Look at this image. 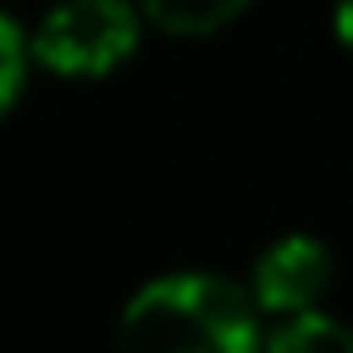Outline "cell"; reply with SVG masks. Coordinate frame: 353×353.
Returning a JSON list of instances; mask_svg holds the SVG:
<instances>
[{
	"mask_svg": "<svg viewBox=\"0 0 353 353\" xmlns=\"http://www.w3.org/2000/svg\"><path fill=\"white\" fill-rule=\"evenodd\" d=\"M261 307L210 272L139 287L118 318V353H261Z\"/></svg>",
	"mask_w": 353,
	"mask_h": 353,
	"instance_id": "obj_1",
	"label": "cell"
},
{
	"mask_svg": "<svg viewBox=\"0 0 353 353\" xmlns=\"http://www.w3.org/2000/svg\"><path fill=\"white\" fill-rule=\"evenodd\" d=\"M139 46V6L128 0H57L31 31V57L57 77H108Z\"/></svg>",
	"mask_w": 353,
	"mask_h": 353,
	"instance_id": "obj_2",
	"label": "cell"
},
{
	"mask_svg": "<svg viewBox=\"0 0 353 353\" xmlns=\"http://www.w3.org/2000/svg\"><path fill=\"white\" fill-rule=\"evenodd\" d=\"M327 287H333V251L318 236H282L251 266V302L272 318L318 312Z\"/></svg>",
	"mask_w": 353,
	"mask_h": 353,
	"instance_id": "obj_3",
	"label": "cell"
},
{
	"mask_svg": "<svg viewBox=\"0 0 353 353\" xmlns=\"http://www.w3.org/2000/svg\"><path fill=\"white\" fill-rule=\"evenodd\" d=\"M133 6L169 36H210L236 21L251 0H133Z\"/></svg>",
	"mask_w": 353,
	"mask_h": 353,
	"instance_id": "obj_4",
	"label": "cell"
},
{
	"mask_svg": "<svg viewBox=\"0 0 353 353\" xmlns=\"http://www.w3.org/2000/svg\"><path fill=\"white\" fill-rule=\"evenodd\" d=\"M266 353H353V327H343L327 312H297L272 327Z\"/></svg>",
	"mask_w": 353,
	"mask_h": 353,
	"instance_id": "obj_5",
	"label": "cell"
},
{
	"mask_svg": "<svg viewBox=\"0 0 353 353\" xmlns=\"http://www.w3.org/2000/svg\"><path fill=\"white\" fill-rule=\"evenodd\" d=\"M21 82H26V41H21L16 21L0 16V113L21 97Z\"/></svg>",
	"mask_w": 353,
	"mask_h": 353,
	"instance_id": "obj_6",
	"label": "cell"
},
{
	"mask_svg": "<svg viewBox=\"0 0 353 353\" xmlns=\"http://www.w3.org/2000/svg\"><path fill=\"white\" fill-rule=\"evenodd\" d=\"M333 31H338V41H343V52L353 57V0H338V10H333Z\"/></svg>",
	"mask_w": 353,
	"mask_h": 353,
	"instance_id": "obj_7",
	"label": "cell"
}]
</instances>
